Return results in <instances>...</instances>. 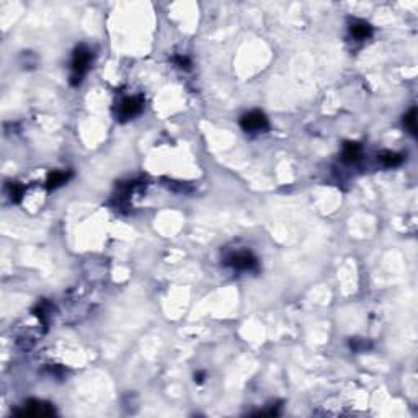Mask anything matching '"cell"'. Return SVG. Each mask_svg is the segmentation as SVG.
<instances>
[{"label":"cell","mask_w":418,"mask_h":418,"mask_svg":"<svg viewBox=\"0 0 418 418\" xmlns=\"http://www.w3.org/2000/svg\"><path fill=\"white\" fill-rule=\"evenodd\" d=\"M90 61H91V51L87 48V46L80 44L75 49L74 59H72V77H70L72 85H78L82 82L85 72L88 70Z\"/></svg>","instance_id":"cell-1"},{"label":"cell","mask_w":418,"mask_h":418,"mask_svg":"<svg viewBox=\"0 0 418 418\" xmlns=\"http://www.w3.org/2000/svg\"><path fill=\"white\" fill-rule=\"evenodd\" d=\"M240 126L244 131H248V133H257V131H265L268 129V120L266 116L261 113L258 110H253L250 113H245L240 120Z\"/></svg>","instance_id":"cell-2"},{"label":"cell","mask_w":418,"mask_h":418,"mask_svg":"<svg viewBox=\"0 0 418 418\" xmlns=\"http://www.w3.org/2000/svg\"><path fill=\"white\" fill-rule=\"evenodd\" d=\"M144 108V100L141 96H128L120 103V108H118V118L121 121L131 120L133 116L139 115Z\"/></svg>","instance_id":"cell-3"},{"label":"cell","mask_w":418,"mask_h":418,"mask_svg":"<svg viewBox=\"0 0 418 418\" xmlns=\"http://www.w3.org/2000/svg\"><path fill=\"white\" fill-rule=\"evenodd\" d=\"M227 263L231 265L234 270L245 271V270H252V268L257 265V258H255L250 252H239V253L232 255V257L227 260Z\"/></svg>","instance_id":"cell-4"},{"label":"cell","mask_w":418,"mask_h":418,"mask_svg":"<svg viewBox=\"0 0 418 418\" xmlns=\"http://www.w3.org/2000/svg\"><path fill=\"white\" fill-rule=\"evenodd\" d=\"M54 408L49 403L39 402V400H30L26 403L25 411H22V415H33V416H44V415H52Z\"/></svg>","instance_id":"cell-5"},{"label":"cell","mask_w":418,"mask_h":418,"mask_svg":"<svg viewBox=\"0 0 418 418\" xmlns=\"http://www.w3.org/2000/svg\"><path fill=\"white\" fill-rule=\"evenodd\" d=\"M361 159V146L358 142H346L343 147V160L353 163Z\"/></svg>","instance_id":"cell-6"},{"label":"cell","mask_w":418,"mask_h":418,"mask_svg":"<svg viewBox=\"0 0 418 418\" xmlns=\"http://www.w3.org/2000/svg\"><path fill=\"white\" fill-rule=\"evenodd\" d=\"M379 160L385 167H397L403 162V155L392 152V150H384V152L379 154Z\"/></svg>","instance_id":"cell-7"},{"label":"cell","mask_w":418,"mask_h":418,"mask_svg":"<svg viewBox=\"0 0 418 418\" xmlns=\"http://www.w3.org/2000/svg\"><path fill=\"white\" fill-rule=\"evenodd\" d=\"M350 33H351V36L356 39H366L371 36L372 28L368 23H356V25H351Z\"/></svg>","instance_id":"cell-8"},{"label":"cell","mask_w":418,"mask_h":418,"mask_svg":"<svg viewBox=\"0 0 418 418\" xmlns=\"http://www.w3.org/2000/svg\"><path fill=\"white\" fill-rule=\"evenodd\" d=\"M70 178V173H65V172H52V173H49V176H48V188L49 189H54V188H57V186H61L62 183H65Z\"/></svg>","instance_id":"cell-9"},{"label":"cell","mask_w":418,"mask_h":418,"mask_svg":"<svg viewBox=\"0 0 418 418\" xmlns=\"http://www.w3.org/2000/svg\"><path fill=\"white\" fill-rule=\"evenodd\" d=\"M403 123H405V126L408 128L410 133L415 136L416 134V110L415 108H411L408 111V115H405Z\"/></svg>","instance_id":"cell-10"},{"label":"cell","mask_w":418,"mask_h":418,"mask_svg":"<svg viewBox=\"0 0 418 418\" xmlns=\"http://www.w3.org/2000/svg\"><path fill=\"white\" fill-rule=\"evenodd\" d=\"M9 189H10V198L13 202H17L22 199V196H23V191H25V188L20 185V183H10L9 185Z\"/></svg>","instance_id":"cell-11"},{"label":"cell","mask_w":418,"mask_h":418,"mask_svg":"<svg viewBox=\"0 0 418 418\" xmlns=\"http://www.w3.org/2000/svg\"><path fill=\"white\" fill-rule=\"evenodd\" d=\"M173 61H175L176 64H178L180 67H185V69H188V67H189V59H188V57H185V56H175Z\"/></svg>","instance_id":"cell-12"},{"label":"cell","mask_w":418,"mask_h":418,"mask_svg":"<svg viewBox=\"0 0 418 418\" xmlns=\"http://www.w3.org/2000/svg\"><path fill=\"white\" fill-rule=\"evenodd\" d=\"M202 377H204V374H202V372H199L198 376H194V381H196V382H202Z\"/></svg>","instance_id":"cell-13"}]
</instances>
